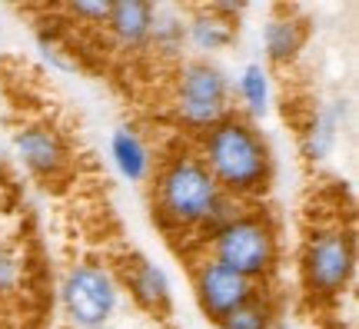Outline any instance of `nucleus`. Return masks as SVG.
<instances>
[{
    "mask_svg": "<svg viewBox=\"0 0 359 329\" xmlns=\"http://www.w3.org/2000/svg\"><path fill=\"white\" fill-rule=\"evenodd\" d=\"M150 206L170 233H210L240 213V203L223 196L196 153H173L156 166Z\"/></svg>",
    "mask_w": 359,
    "mask_h": 329,
    "instance_id": "nucleus-1",
    "label": "nucleus"
},
{
    "mask_svg": "<svg viewBox=\"0 0 359 329\" xmlns=\"http://www.w3.org/2000/svg\"><path fill=\"white\" fill-rule=\"evenodd\" d=\"M200 163L213 177L223 196L250 203L266 196L273 187V150L257 123L243 114H230L213 130L200 133Z\"/></svg>",
    "mask_w": 359,
    "mask_h": 329,
    "instance_id": "nucleus-2",
    "label": "nucleus"
},
{
    "mask_svg": "<svg viewBox=\"0 0 359 329\" xmlns=\"http://www.w3.org/2000/svg\"><path fill=\"white\" fill-rule=\"evenodd\" d=\"M206 256L259 286L280 266V229L263 210H240L206 233Z\"/></svg>",
    "mask_w": 359,
    "mask_h": 329,
    "instance_id": "nucleus-3",
    "label": "nucleus"
},
{
    "mask_svg": "<svg viewBox=\"0 0 359 329\" xmlns=\"http://www.w3.org/2000/svg\"><path fill=\"white\" fill-rule=\"evenodd\" d=\"M356 276V240L343 223H320L306 233L299 253V283L306 296L330 303L349 290Z\"/></svg>",
    "mask_w": 359,
    "mask_h": 329,
    "instance_id": "nucleus-4",
    "label": "nucleus"
},
{
    "mask_svg": "<svg viewBox=\"0 0 359 329\" xmlns=\"http://www.w3.org/2000/svg\"><path fill=\"white\" fill-rule=\"evenodd\" d=\"M173 107H177V116L183 127H190L193 133H206L233 114L230 80L213 60H203V57L187 60L177 74Z\"/></svg>",
    "mask_w": 359,
    "mask_h": 329,
    "instance_id": "nucleus-5",
    "label": "nucleus"
},
{
    "mask_svg": "<svg viewBox=\"0 0 359 329\" xmlns=\"http://www.w3.org/2000/svg\"><path fill=\"white\" fill-rule=\"evenodd\" d=\"M120 303V286L110 269L97 263L70 266L60 279V306L77 329H103Z\"/></svg>",
    "mask_w": 359,
    "mask_h": 329,
    "instance_id": "nucleus-6",
    "label": "nucleus"
},
{
    "mask_svg": "<svg viewBox=\"0 0 359 329\" xmlns=\"http://www.w3.org/2000/svg\"><path fill=\"white\" fill-rule=\"evenodd\" d=\"M263 286L257 283H250L246 276L240 273H233L230 266L217 263V260H196L193 263V296H196V303L203 309V316L210 323H219V319H226L233 309H240L243 303H250Z\"/></svg>",
    "mask_w": 359,
    "mask_h": 329,
    "instance_id": "nucleus-7",
    "label": "nucleus"
},
{
    "mask_svg": "<svg viewBox=\"0 0 359 329\" xmlns=\"http://www.w3.org/2000/svg\"><path fill=\"white\" fill-rule=\"evenodd\" d=\"M13 150L20 156V163L40 180L64 177V170L70 166L67 140L50 123H20L13 130Z\"/></svg>",
    "mask_w": 359,
    "mask_h": 329,
    "instance_id": "nucleus-8",
    "label": "nucleus"
},
{
    "mask_svg": "<svg viewBox=\"0 0 359 329\" xmlns=\"http://www.w3.org/2000/svg\"><path fill=\"white\" fill-rule=\"evenodd\" d=\"M123 286L130 290L133 303L150 316H170L173 309V286L170 276L147 256H130L123 266Z\"/></svg>",
    "mask_w": 359,
    "mask_h": 329,
    "instance_id": "nucleus-9",
    "label": "nucleus"
},
{
    "mask_svg": "<svg viewBox=\"0 0 359 329\" xmlns=\"http://www.w3.org/2000/svg\"><path fill=\"white\" fill-rule=\"evenodd\" d=\"M156 7L147 0H116L107 11L103 27L110 30V37L127 47V51H140L150 43V27H154Z\"/></svg>",
    "mask_w": 359,
    "mask_h": 329,
    "instance_id": "nucleus-10",
    "label": "nucleus"
},
{
    "mask_svg": "<svg viewBox=\"0 0 359 329\" xmlns=\"http://www.w3.org/2000/svg\"><path fill=\"white\" fill-rule=\"evenodd\" d=\"M303 47H306V24H303L293 11L280 7V11L266 20V30H263L266 60L273 67H290L299 60Z\"/></svg>",
    "mask_w": 359,
    "mask_h": 329,
    "instance_id": "nucleus-11",
    "label": "nucleus"
},
{
    "mask_svg": "<svg viewBox=\"0 0 359 329\" xmlns=\"http://www.w3.org/2000/svg\"><path fill=\"white\" fill-rule=\"evenodd\" d=\"M236 40V20L217 11V4H206L187 17V43L196 53H203V60L210 53L226 51Z\"/></svg>",
    "mask_w": 359,
    "mask_h": 329,
    "instance_id": "nucleus-12",
    "label": "nucleus"
},
{
    "mask_svg": "<svg viewBox=\"0 0 359 329\" xmlns=\"http://www.w3.org/2000/svg\"><path fill=\"white\" fill-rule=\"evenodd\" d=\"M110 160H114L116 173L130 183H143L154 173V156L150 147L143 143V137L130 127H116L110 137Z\"/></svg>",
    "mask_w": 359,
    "mask_h": 329,
    "instance_id": "nucleus-13",
    "label": "nucleus"
},
{
    "mask_svg": "<svg viewBox=\"0 0 359 329\" xmlns=\"http://www.w3.org/2000/svg\"><path fill=\"white\" fill-rule=\"evenodd\" d=\"M236 93L243 100V116H263L269 110V70L263 64H246L236 76Z\"/></svg>",
    "mask_w": 359,
    "mask_h": 329,
    "instance_id": "nucleus-14",
    "label": "nucleus"
},
{
    "mask_svg": "<svg viewBox=\"0 0 359 329\" xmlns=\"http://www.w3.org/2000/svg\"><path fill=\"white\" fill-rule=\"evenodd\" d=\"M276 323H280V316H276V303L259 290L250 303H243L240 309H233L226 319H219L217 329H273Z\"/></svg>",
    "mask_w": 359,
    "mask_h": 329,
    "instance_id": "nucleus-15",
    "label": "nucleus"
},
{
    "mask_svg": "<svg viewBox=\"0 0 359 329\" xmlns=\"http://www.w3.org/2000/svg\"><path fill=\"white\" fill-rule=\"evenodd\" d=\"M343 100H336V107H330V110H323L316 120H313V130H309L306 137V153L313 156V160H323L326 153L333 150L336 137H339V127H343V110L346 107H339Z\"/></svg>",
    "mask_w": 359,
    "mask_h": 329,
    "instance_id": "nucleus-16",
    "label": "nucleus"
},
{
    "mask_svg": "<svg viewBox=\"0 0 359 329\" xmlns=\"http://www.w3.org/2000/svg\"><path fill=\"white\" fill-rule=\"evenodd\" d=\"M150 43L163 53H177L187 43V17H180L177 11H156L154 27H150Z\"/></svg>",
    "mask_w": 359,
    "mask_h": 329,
    "instance_id": "nucleus-17",
    "label": "nucleus"
},
{
    "mask_svg": "<svg viewBox=\"0 0 359 329\" xmlns=\"http://www.w3.org/2000/svg\"><path fill=\"white\" fill-rule=\"evenodd\" d=\"M20 286V256L7 243H0V300Z\"/></svg>",
    "mask_w": 359,
    "mask_h": 329,
    "instance_id": "nucleus-18",
    "label": "nucleus"
},
{
    "mask_svg": "<svg viewBox=\"0 0 359 329\" xmlns=\"http://www.w3.org/2000/svg\"><path fill=\"white\" fill-rule=\"evenodd\" d=\"M67 11L80 17V20H87V24H103L110 4L107 0H77V4H67Z\"/></svg>",
    "mask_w": 359,
    "mask_h": 329,
    "instance_id": "nucleus-19",
    "label": "nucleus"
},
{
    "mask_svg": "<svg viewBox=\"0 0 359 329\" xmlns=\"http://www.w3.org/2000/svg\"><path fill=\"white\" fill-rule=\"evenodd\" d=\"M273 329H286V326H283V323H276V326H273Z\"/></svg>",
    "mask_w": 359,
    "mask_h": 329,
    "instance_id": "nucleus-20",
    "label": "nucleus"
},
{
    "mask_svg": "<svg viewBox=\"0 0 359 329\" xmlns=\"http://www.w3.org/2000/svg\"><path fill=\"white\" fill-rule=\"evenodd\" d=\"M0 163H4V156H0Z\"/></svg>",
    "mask_w": 359,
    "mask_h": 329,
    "instance_id": "nucleus-21",
    "label": "nucleus"
}]
</instances>
